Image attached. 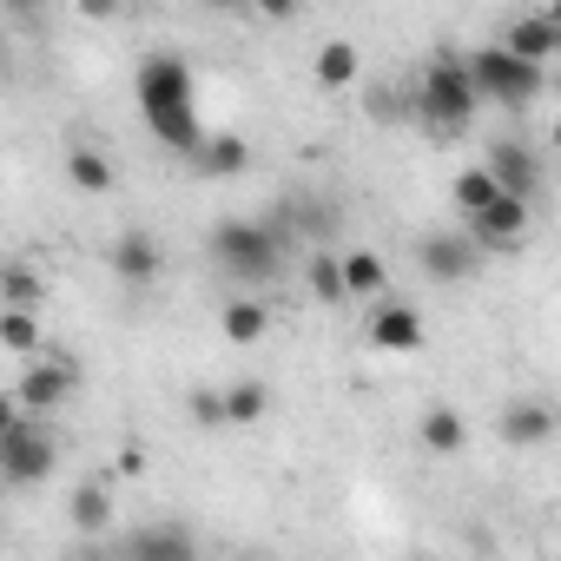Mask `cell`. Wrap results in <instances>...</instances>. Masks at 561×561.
<instances>
[{"instance_id": "6da1fadb", "label": "cell", "mask_w": 561, "mask_h": 561, "mask_svg": "<svg viewBox=\"0 0 561 561\" xmlns=\"http://www.w3.org/2000/svg\"><path fill=\"white\" fill-rule=\"evenodd\" d=\"M211 264L231 277L238 291H264L277 271H285V257H291V225L285 218H225V225H211Z\"/></svg>"}, {"instance_id": "7a4b0ae2", "label": "cell", "mask_w": 561, "mask_h": 561, "mask_svg": "<svg viewBox=\"0 0 561 561\" xmlns=\"http://www.w3.org/2000/svg\"><path fill=\"white\" fill-rule=\"evenodd\" d=\"M462 67H469L476 100H495V106H535V100L548 93V67H541V60L508 54L502 41H495V47H476Z\"/></svg>"}, {"instance_id": "3957f363", "label": "cell", "mask_w": 561, "mask_h": 561, "mask_svg": "<svg viewBox=\"0 0 561 561\" xmlns=\"http://www.w3.org/2000/svg\"><path fill=\"white\" fill-rule=\"evenodd\" d=\"M476 106H482V100H476V87H469V67H462L456 54L430 60V73L416 80V113H423V126L443 133V139H456V133H469Z\"/></svg>"}, {"instance_id": "277c9868", "label": "cell", "mask_w": 561, "mask_h": 561, "mask_svg": "<svg viewBox=\"0 0 561 561\" xmlns=\"http://www.w3.org/2000/svg\"><path fill=\"white\" fill-rule=\"evenodd\" d=\"M54 436L41 430V416H14L8 430H0V476H8L14 489H34L54 476Z\"/></svg>"}, {"instance_id": "5b68a950", "label": "cell", "mask_w": 561, "mask_h": 561, "mask_svg": "<svg viewBox=\"0 0 561 561\" xmlns=\"http://www.w3.org/2000/svg\"><path fill=\"white\" fill-rule=\"evenodd\" d=\"M133 93H139L146 126H152V119H165V113H185V106H192V67H185L179 54H146V60H139Z\"/></svg>"}, {"instance_id": "8992f818", "label": "cell", "mask_w": 561, "mask_h": 561, "mask_svg": "<svg viewBox=\"0 0 561 561\" xmlns=\"http://www.w3.org/2000/svg\"><path fill=\"white\" fill-rule=\"evenodd\" d=\"M528 218H535V198L495 192L482 211H469V218H462V231H469V238H476V251L489 257V251H515V244L528 238Z\"/></svg>"}, {"instance_id": "52a82bcc", "label": "cell", "mask_w": 561, "mask_h": 561, "mask_svg": "<svg viewBox=\"0 0 561 561\" xmlns=\"http://www.w3.org/2000/svg\"><path fill=\"white\" fill-rule=\"evenodd\" d=\"M73 383H80V370L73 364H60V357H27V370H21V383H14V403H21V416H54L67 397H73Z\"/></svg>"}, {"instance_id": "ba28073f", "label": "cell", "mask_w": 561, "mask_h": 561, "mask_svg": "<svg viewBox=\"0 0 561 561\" xmlns=\"http://www.w3.org/2000/svg\"><path fill=\"white\" fill-rule=\"evenodd\" d=\"M416 264L436 277V285H469V277L482 271V251H476L469 231H430V238L416 244Z\"/></svg>"}, {"instance_id": "9c48e42d", "label": "cell", "mask_w": 561, "mask_h": 561, "mask_svg": "<svg viewBox=\"0 0 561 561\" xmlns=\"http://www.w3.org/2000/svg\"><path fill=\"white\" fill-rule=\"evenodd\" d=\"M482 172L495 179V192H515V198H535L541 192V152L528 139H495L489 159H482Z\"/></svg>"}, {"instance_id": "30bf717a", "label": "cell", "mask_w": 561, "mask_h": 561, "mask_svg": "<svg viewBox=\"0 0 561 561\" xmlns=\"http://www.w3.org/2000/svg\"><path fill=\"white\" fill-rule=\"evenodd\" d=\"M159 271H165V251H159L152 231H126V238L113 244V277H119L126 291H152Z\"/></svg>"}, {"instance_id": "8fae6325", "label": "cell", "mask_w": 561, "mask_h": 561, "mask_svg": "<svg viewBox=\"0 0 561 561\" xmlns=\"http://www.w3.org/2000/svg\"><path fill=\"white\" fill-rule=\"evenodd\" d=\"M502 47L508 54H522V60H554V47H561V21L548 14V8H535V14H515L508 27H502Z\"/></svg>"}, {"instance_id": "7c38bea8", "label": "cell", "mask_w": 561, "mask_h": 561, "mask_svg": "<svg viewBox=\"0 0 561 561\" xmlns=\"http://www.w3.org/2000/svg\"><path fill=\"white\" fill-rule=\"evenodd\" d=\"M370 344H377V351H397V357L423 351V318H416V305L383 298V305H377V318H370Z\"/></svg>"}, {"instance_id": "4fadbf2b", "label": "cell", "mask_w": 561, "mask_h": 561, "mask_svg": "<svg viewBox=\"0 0 561 561\" xmlns=\"http://www.w3.org/2000/svg\"><path fill=\"white\" fill-rule=\"evenodd\" d=\"M548 436H554V410H548V403L522 397V403L502 410V443H508V449H541Z\"/></svg>"}, {"instance_id": "5bb4252c", "label": "cell", "mask_w": 561, "mask_h": 561, "mask_svg": "<svg viewBox=\"0 0 561 561\" xmlns=\"http://www.w3.org/2000/svg\"><path fill=\"white\" fill-rule=\"evenodd\" d=\"M337 277H344V298H383V285H390L383 257H377V251H364V244L337 251Z\"/></svg>"}, {"instance_id": "9a60e30c", "label": "cell", "mask_w": 561, "mask_h": 561, "mask_svg": "<svg viewBox=\"0 0 561 561\" xmlns=\"http://www.w3.org/2000/svg\"><path fill=\"white\" fill-rule=\"evenodd\" d=\"M192 165H198L205 179H238V172L251 165V146H244L238 133H205L198 152H192Z\"/></svg>"}, {"instance_id": "2e32d148", "label": "cell", "mask_w": 561, "mask_h": 561, "mask_svg": "<svg viewBox=\"0 0 561 561\" xmlns=\"http://www.w3.org/2000/svg\"><path fill=\"white\" fill-rule=\"evenodd\" d=\"M423 449L430 456H462L469 449V423H462L456 403H430L423 410Z\"/></svg>"}, {"instance_id": "e0dca14e", "label": "cell", "mask_w": 561, "mask_h": 561, "mask_svg": "<svg viewBox=\"0 0 561 561\" xmlns=\"http://www.w3.org/2000/svg\"><path fill=\"white\" fill-rule=\"evenodd\" d=\"M357 80H364V54H357L351 41L318 47V87H324V93H351Z\"/></svg>"}, {"instance_id": "ac0fdd59", "label": "cell", "mask_w": 561, "mask_h": 561, "mask_svg": "<svg viewBox=\"0 0 561 561\" xmlns=\"http://www.w3.org/2000/svg\"><path fill=\"white\" fill-rule=\"evenodd\" d=\"M218 331L231 337V344H257L264 331H271V311H264V298H251V291H238L225 311H218Z\"/></svg>"}, {"instance_id": "d6986e66", "label": "cell", "mask_w": 561, "mask_h": 561, "mask_svg": "<svg viewBox=\"0 0 561 561\" xmlns=\"http://www.w3.org/2000/svg\"><path fill=\"white\" fill-rule=\"evenodd\" d=\"M47 298V277L34 264H0V305H21V311H41Z\"/></svg>"}, {"instance_id": "ffe728a7", "label": "cell", "mask_w": 561, "mask_h": 561, "mask_svg": "<svg viewBox=\"0 0 561 561\" xmlns=\"http://www.w3.org/2000/svg\"><path fill=\"white\" fill-rule=\"evenodd\" d=\"M0 351H14V357H34V351H41V311L0 305Z\"/></svg>"}, {"instance_id": "44dd1931", "label": "cell", "mask_w": 561, "mask_h": 561, "mask_svg": "<svg viewBox=\"0 0 561 561\" xmlns=\"http://www.w3.org/2000/svg\"><path fill=\"white\" fill-rule=\"evenodd\" d=\"M67 179H73L80 192H113V159H106L100 146H73V152H67Z\"/></svg>"}, {"instance_id": "7402d4cb", "label": "cell", "mask_w": 561, "mask_h": 561, "mask_svg": "<svg viewBox=\"0 0 561 561\" xmlns=\"http://www.w3.org/2000/svg\"><path fill=\"white\" fill-rule=\"evenodd\" d=\"M67 515H73V528H80V535H100V528L113 522V495H106L100 482H80V489H73V502H67Z\"/></svg>"}, {"instance_id": "603a6c76", "label": "cell", "mask_w": 561, "mask_h": 561, "mask_svg": "<svg viewBox=\"0 0 561 561\" xmlns=\"http://www.w3.org/2000/svg\"><path fill=\"white\" fill-rule=\"evenodd\" d=\"M133 554H139V561H172V554H192V528H139V535H133Z\"/></svg>"}, {"instance_id": "cb8c5ba5", "label": "cell", "mask_w": 561, "mask_h": 561, "mask_svg": "<svg viewBox=\"0 0 561 561\" xmlns=\"http://www.w3.org/2000/svg\"><path fill=\"white\" fill-rule=\"evenodd\" d=\"M305 285H311L318 305H344V277H337V257H331V251L305 257Z\"/></svg>"}, {"instance_id": "d4e9b609", "label": "cell", "mask_w": 561, "mask_h": 561, "mask_svg": "<svg viewBox=\"0 0 561 561\" xmlns=\"http://www.w3.org/2000/svg\"><path fill=\"white\" fill-rule=\"evenodd\" d=\"M218 403H225V423H257L271 390L264 383H231V390H218Z\"/></svg>"}, {"instance_id": "484cf974", "label": "cell", "mask_w": 561, "mask_h": 561, "mask_svg": "<svg viewBox=\"0 0 561 561\" xmlns=\"http://www.w3.org/2000/svg\"><path fill=\"white\" fill-rule=\"evenodd\" d=\"M449 198H456V211L469 218V211H482V205L495 198V179H489L482 165H469V172H456V185H449Z\"/></svg>"}, {"instance_id": "4316f807", "label": "cell", "mask_w": 561, "mask_h": 561, "mask_svg": "<svg viewBox=\"0 0 561 561\" xmlns=\"http://www.w3.org/2000/svg\"><path fill=\"white\" fill-rule=\"evenodd\" d=\"M185 410H192V423H205V430H211V423H225V403H218V390H192V403H185Z\"/></svg>"}, {"instance_id": "83f0119b", "label": "cell", "mask_w": 561, "mask_h": 561, "mask_svg": "<svg viewBox=\"0 0 561 561\" xmlns=\"http://www.w3.org/2000/svg\"><path fill=\"white\" fill-rule=\"evenodd\" d=\"M298 8L305 0H251V14H264V21H298Z\"/></svg>"}, {"instance_id": "f1b7e54d", "label": "cell", "mask_w": 561, "mask_h": 561, "mask_svg": "<svg viewBox=\"0 0 561 561\" xmlns=\"http://www.w3.org/2000/svg\"><path fill=\"white\" fill-rule=\"evenodd\" d=\"M119 476H146V449H139V443L119 449Z\"/></svg>"}, {"instance_id": "f546056e", "label": "cell", "mask_w": 561, "mask_h": 561, "mask_svg": "<svg viewBox=\"0 0 561 561\" xmlns=\"http://www.w3.org/2000/svg\"><path fill=\"white\" fill-rule=\"evenodd\" d=\"M80 14L87 21H106V14H119V0H80Z\"/></svg>"}, {"instance_id": "4dcf8cb0", "label": "cell", "mask_w": 561, "mask_h": 561, "mask_svg": "<svg viewBox=\"0 0 561 561\" xmlns=\"http://www.w3.org/2000/svg\"><path fill=\"white\" fill-rule=\"evenodd\" d=\"M14 416H21V403H14V390H0V430H8Z\"/></svg>"}, {"instance_id": "1f68e13d", "label": "cell", "mask_w": 561, "mask_h": 561, "mask_svg": "<svg viewBox=\"0 0 561 561\" xmlns=\"http://www.w3.org/2000/svg\"><path fill=\"white\" fill-rule=\"evenodd\" d=\"M205 8H225V14H238V8H251V0H205Z\"/></svg>"}, {"instance_id": "d6a6232c", "label": "cell", "mask_w": 561, "mask_h": 561, "mask_svg": "<svg viewBox=\"0 0 561 561\" xmlns=\"http://www.w3.org/2000/svg\"><path fill=\"white\" fill-rule=\"evenodd\" d=\"M0 8H8V0H0Z\"/></svg>"}]
</instances>
